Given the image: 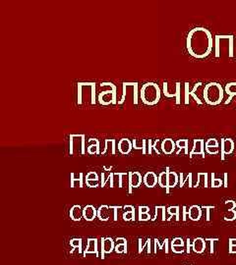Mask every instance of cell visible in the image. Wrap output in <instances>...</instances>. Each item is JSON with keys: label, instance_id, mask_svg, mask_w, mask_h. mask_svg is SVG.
Masks as SVG:
<instances>
[{"label": "cell", "instance_id": "cell-49", "mask_svg": "<svg viewBox=\"0 0 236 265\" xmlns=\"http://www.w3.org/2000/svg\"><path fill=\"white\" fill-rule=\"evenodd\" d=\"M173 251L179 253V252H183V246L182 245H173Z\"/></svg>", "mask_w": 236, "mask_h": 265}, {"label": "cell", "instance_id": "cell-18", "mask_svg": "<svg viewBox=\"0 0 236 265\" xmlns=\"http://www.w3.org/2000/svg\"><path fill=\"white\" fill-rule=\"evenodd\" d=\"M225 92L229 95L227 100L225 101V104H228L231 99L236 96V83H230L225 86Z\"/></svg>", "mask_w": 236, "mask_h": 265}, {"label": "cell", "instance_id": "cell-32", "mask_svg": "<svg viewBox=\"0 0 236 265\" xmlns=\"http://www.w3.org/2000/svg\"><path fill=\"white\" fill-rule=\"evenodd\" d=\"M206 148H214V149H218V143L215 139H209L206 144H205Z\"/></svg>", "mask_w": 236, "mask_h": 265}, {"label": "cell", "instance_id": "cell-46", "mask_svg": "<svg viewBox=\"0 0 236 265\" xmlns=\"http://www.w3.org/2000/svg\"><path fill=\"white\" fill-rule=\"evenodd\" d=\"M91 145H100V143H99V141L98 140H96V139H90L89 141H88V146H91Z\"/></svg>", "mask_w": 236, "mask_h": 265}, {"label": "cell", "instance_id": "cell-10", "mask_svg": "<svg viewBox=\"0 0 236 265\" xmlns=\"http://www.w3.org/2000/svg\"><path fill=\"white\" fill-rule=\"evenodd\" d=\"M175 147H176V144L173 140L171 139H165L162 142L161 144V149H162V152L165 154V155H171L174 153L175 151Z\"/></svg>", "mask_w": 236, "mask_h": 265}, {"label": "cell", "instance_id": "cell-25", "mask_svg": "<svg viewBox=\"0 0 236 265\" xmlns=\"http://www.w3.org/2000/svg\"><path fill=\"white\" fill-rule=\"evenodd\" d=\"M193 248L196 252H202L205 248V242L203 239L201 238H198L194 241V243H193Z\"/></svg>", "mask_w": 236, "mask_h": 265}, {"label": "cell", "instance_id": "cell-35", "mask_svg": "<svg viewBox=\"0 0 236 265\" xmlns=\"http://www.w3.org/2000/svg\"><path fill=\"white\" fill-rule=\"evenodd\" d=\"M127 249V244H116L115 250L117 253H122L125 252Z\"/></svg>", "mask_w": 236, "mask_h": 265}, {"label": "cell", "instance_id": "cell-5", "mask_svg": "<svg viewBox=\"0 0 236 265\" xmlns=\"http://www.w3.org/2000/svg\"><path fill=\"white\" fill-rule=\"evenodd\" d=\"M86 141L84 135H71L69 142L70 155H84L86 154Z\"/></svg>", "mask_w": 236, "mask_h": 265}, {"label": "cell", "instance_id": "cell-11", "mask_svg": "<svg viewBox=\"0 0 236 265\" xmlns=\"http://www.w3.org/2000/svg\"><path fill=\"white\" fill-rule=\"evenodd\" d=\"M132 142L129 139H122L118 143V152L121 155H128L132 151Z\"/></svg>", "mask_w": 236, "mask_h": 265}, {"label": "cell", "instance_id": "cell-13", "mask_svg": "<svg viewBox=\"0 0 236 265\" xmlns=\"http://www.w3.org/2000/svg\"><path fill=\"white\" fill-rule=\"evenodd\" d=\"M97 216V211L93 205H86L83 208V217L87 221H93Z\"/></svg>", "mask_w": 236, "mask_h": 265}, {"label": "cell", "instance_id": "cell-34", "mask_svg": "<svg viewBox=\"0 0 236 265\" xmlns=\"http://www.w3.org/2000/svg\"><path fill=\"white\" fill-rule=\"evenodd\" d=\"M123 219H124L125 221L135 220V212H124V214H123Z\"/></svg>", "mask_w": 236, "mask_h": 265}, {"label": "cell", "instance_id": "cell-3", "mask_svg": "<svg viewBox=\"0 0 236 265\" xmlns=\"http://www.w3.org/2000/svg\"><path fill=\"white\" fill-rule=\"evenodd\" d=\"M161 88L156 83L145 84L140 92L141 99L146 105H155L161 99Z\"/></svg>", "mask_w": 236, "mask_h": 265}, {"label": "cell", "instance_id": "cell-45", "mask_svg": "<svg viewBox=\"0 0 236 265\" xmlns=\"http://www.w3.org/2000/svg\"><path fill=\"white\" fill-rule=\"evenodd\" d=\"M149 210L150 208L148 206H139L138 208L139 213H149Z\"/></svg>", "mask_w": 236, "mask_h": 265}, {"label": "cell", "instance_id": "cell-6", "mask_svg": "<svg viewBox=\"0 0 236 265\" xmlns=\"http://www.w3.org/2000/svg\"><path fill=\"white\" fill-rule=\"evenodd\" d=\"M117 90L114 89H106L103 91H99L97 95V100L101 105H109L117 103Z\"/></svg>", "mask_w": 236, "mask_h": 265}, {"label": "cell", "instance_id": "cell-39", "mask_svg": "<svg viewBox=\"0 0 236 265\" xmlns=\"http://www.w3.org/2000/svg\"><path fill=\"white\" fill-rule=\"evenodd\" d=\"M86 185L90 188H96L99 185V181H94V180H85Z\"/></svg>", "mask_w": 236, "mask_h": 265}, {"label": "cell", "instance_id": "cell-30", "mask_svg": "<svg viewBox=\"0 0 236 265\" xmlns=\"http://www.w3.org/2000/svg\"><path fill=\"white\" fill-rule=\"evenodd\" d=\"M168 213L170 215H173L175 216V219L176 220H179V207L178 206H170L168 209H167Z\"/></svg>", "mask_w": 236, "mask_h": 265}, {"label": "cell", "instance_id": "cell-12", "mask_svg": "<svg viewBox=\"0 0 236 265\" xmlns=\"http://www.w3.org/2000/svg\"><path fill=\"white\" fill-rule=\"evenodd\" d=\"M143 181H144V184L148 188H154L159 183V178H158V176L154 172H148L144 176Z\"/></svg>", "mask_w": 236, "mask_h": 265}, {"label": "cell", "instance_id": "cell-43", "mask_svg": "<svg viewBox=\"0 0 236 265\" xmlns=\"http://www.w3.org/2000/svg\"><path fill=\"white\" fill-rule=\"evenodd\" d=\"M221 185H222V182H221V180H219V179H213L212 182V186L213 188H218V187H220Z\"/></svg>", "mask_w": 236, "mask_h": 265}, {"label": "cell", "instance_id": "cell-36", "mask_svg": "<svg viewBox=\"0 0 236 265\" xmlns=\"http://www.w3.org/2000/svg\"><path fill=\"white\" fill-rule=\"evenodd\" d=\"M229 48H228V55H229V57H233V53H234V51H233V36H229Z\"/></svg>", "mask_w": 236, "mask_h": 265}, {"label": "cell", "instance_id": "cell-2", "mask_svg": "<svg viewBox=\"0 0 236 265\" xmlns=\"http://www.w3.org/2000/svg\"><path fill=\"white\" fill-rule=\"evenodd\" d=\"M95 83H78V104L82 105L85 102L95 104Z\"/></svg>", "mask_w": 236, "mask_h": 265}, {"label": "cell", "instance_id": "cell-37", "mask_svg": "<svg viewBox=\"0 0 236 265\" xmlns=\"http://www.w3.org/2000/svg\"><path fill=\"white\" fill-rule=\"evenodd\" d=\"M219 41H220V38H219V35L215 36V57L218 58L219 57Z\"/></svg>", "mask_w": 236, "mask_h": 265}, {"label": "cell", "instance_id": "cell-1", "mask_svg": "<svg viewBox=\"0 0 236 265\" xmlns=\"http://www.w3.org/2000/svg\"><path fill=\"white\" fill-rule=\"evenodd\" d=\"M186 45L190 55L198 59L205 58L212 49V34L205 28H195L188 34Z\"/></svg>", "mask_w": 236, "mask_h": 265}, {"label": "cell", "instance_id": "cell-50", "mask_svg": "<svg viewBox=\"0 0 236 265\" xmlns=\"http://www.w3.org/2000/svg\"><path fill=\"white\" fill-rule=\"evenodd\" d=\"M173 245H183V242L181 239H175L173 242H172V246Z\"/></svg>", "mask_w": 236, "mask_h": 265}, {"label": "cell", "instance_id": "cell-44", "mask_svg": "<svg viewBox=\"0 0 236 265\" xmlns=\"http://www.w3.org/2000/svg\"><path fill=\"white\" fill-rule=\"evenodd\" d=\"M206 151L210 155H217L218 154V149H214V148H206Z\"/></svg>", "mask_w": 236, "mask_h": 265}, {"label": "cell", "instance_id": "cell-17", "mask_svg": "<svg viewBox=\"0 0 236 265\" xmlns=\"http://www.w3.org/2000/svg\"><path fill=\"white\" fill-rule=\"evenodd\" d=\"M146 143H147V140H143V139H134L132 141V146H133V149L134 150H137V151H142L143 155H146L147 154V148H146Z\"/></svg>", "mask_w": 236, "mask_h": 265}, {"label": "cell", "instance_id": "cell-20", "mask_svg": "<svg viewBox=\"0 0 236 265\" xmlns=\"http://www.w3.org/2000/svg\"><path fill=\"white\" fill-rule=\"evenodd\" d=\"M189 217L191 220H194V221H197L200 219L201 215H202V210L201 208L198 206V205H192L190 208H189Z\"/></svg>", "mask_w": 236, "mask_h": 265}, {"label": "cell", "instance_id": "cell-19", "mask_svg": "<svg viewBox=\"0 0 236 265\" xmlns=\"http://www.w3.org/2000/svg\"><path fill=\"white\" fill-rule=\"evenodd\" d=\"M110 148L111 150V155L116 154V148H115V140H105L103 143V149L100 152V155H105Z\"/></svg>", "mask_w": 236, "mask_h": 265}, {"label": "cell", "instance_id": "cell-47", "mask_svg": "<svg viewBox=\"0 0 236 265\" xmlns=\"http://www.w3.org/2000/svg\"><path fill=\"white\" fill-rule=\"evenodd\" d=\"M123 209L125 210V212H135V208L132 205H125L123 206Z\"/></svg>", "mask_w": 236, "mask_h": 265}, {"label": "cell", "instance_id": "cell-54", "mask_svg": "<svg viewBox=\"0 0 236 265\" xmlns=\"http://www.w3.org/2000/svg\"><path fill=\"white\" fill-rule=\"evenodd\" d=\"M103 169H104V170H106V171H110V170L112 169V167H106V166H104V167H103Z\"/></svg>", "mask_w": 236, "mask_h": 265}, {"label": "cell", "instance_id": "cell-24", "mask_svg": "<svg viewBox=\"0 0 236 265\" xmlns=\"http://www.w3.org/2000/svg\"><path fill=\"white\" fill-rule=\"evenodd\" d=\"M113 244H114V242L111 238H106L104 239L103 241V243H102V249L105 253H110L113 249Z\"/></svg>", "mask_w": 236, "mask_h": 265}, {"label": "cell", "instance_id": "cell-22", "mask_svg": "<svg viewBox=\"0 0 236 265\" xmlns=\"http://www.w3.org/2000/svg\"><path fill=\"white\" fill-rule=\"evenodd\" d=\"M169 168H166V171L162 172L159 176V185L163 188H167V182H168V173H169Z\"/></svg>", "mask_w": 236, "mask_h": 265}, {"label": "cell", "instance_id": "cell-14", "mask_svg": "<svg viewBox=\"0 0 236 265\" xmlns=\"http://www.w3.org/2000/svg\"><path fill=\"white\" fill-rule=\"evenodd\" d=\"M204 146H205L204 140H194V146L190 153V156H192L193 155H202V156L205 157Z\"/></svg>", "mask_w": 236, "mask_h": 265}, {"label": "cell", "instance_id": "cell-38", "mask_svg": "<svg viewBox=\"0 0 236 265\" xmlns=\"http://www.w3.org/2000/svg\"><path fill=\"white\" fill-rule=\"evenodd\" d=\"M85 180H94V181H98V176L95 172H90L87 174Z\"/></svg>", "mask_w": 236, "mask_h": 265}, {"label": "cell", "instance_id": "cell-9", "mask_svg": "<svg viewBox=\"0 0 236 265\" xmlns=\"http://www.w3.org/2000/svg\"><path fill=\"white\" fill-rule=\"evenodd\" d=\"M221 144V159H224L225 155H230L234 150V143L231 139H222Z\"/></svg>", "mask_w": 236, "mask_h": 265}, {"label": "cell", "instance_id": "cell-28", "mask_svg": "<svg viewBox=\"0 0 236 265\" xmlns=\"http://www.w3.org/2000/svg\"><path fill=\"white\" fill-rule=\"evenodd\" d=\"M188 140H178L175 144L180 150H184V154L188 155Z\"/></svg>", "mask_w": 236, "mask_h": 265}, {"label": "cell", "instance_id": "cell-21", "mask_svg": "<svg viewBox=\"0 0 236 265\" xmlns=\"http://www.w3.org/2000/svg\"><path fill=\"white\" fill-rule=\"evenodd\" d=\"M89 240V245L87 250L84 253V256H86L88 253H94L97 256V239H88Z\"/></svg>", "mask_w": 236, "mask_h": 265}, {"label": "cell", "instance_id": "cell-27", "mask_svg": "<svg viewBox=\"0 0 236 265\" xmlns=\"http://www.w3.org/2000/svg\"><path fill=\"white\" fill-rule=\"evenodd\" d=\"M156 219H161L165 221V206H156Z\"/></svg>", "mask_w": 236, "mask_h": 265}, {"label": "cell", "instance_id": "cell-53", "mask_svg": "<svg viewBox=\"0 0 236 265\" xmlns=\"http://www.w3.org/2000/svg\"><path fill=\"white\" fill-rule=\"evenodd\" d=\"M187 213H189V211H187V210H186V207L184 206V207H183V220H186V215H187Z\"/></svg>", "mask_w": 236, "mask_h": 265}, {"label": "cell", "instance_id": "cell-29", "mask_svg": "<svg viewBox=\"0 0 236 265\" xmlns=\"http://www.w3.org/2000/svg\"><path fill=\"white\" fill-rule=\"evenodd\" d=\"M87 153L89 155H100V145L88 146Z\"/></svg>", "mask_w": 236, "mask_h": 265}, {"label": "cell", "instance_id": "cell-40", "mask_svg": "<svg viewBox=\"0 0 236 265\" xmlns=\"http://www.w3.org/2000/svg\"><path fill=\"white\" fill-rule=\"evenodd\" d=\"M70 244L73 246V247H81V244H82V239H73L71 242H70Z\"/></svg>", "mask_w": 236, "mask_h": 265}, {"label": "cell", "instance_id": "cell-23", "mask_svg": "<svg viewBox=\"0 0 236 265\" xmlns=\"http://www.w3.org/2000/svg\"><path fill=\"white\" fill-rule=\"evenodd\" d=\"M83 173L79 174L78 178H75V173L71 174V188H83Z\"/></svg>", "mask_w": 236, "mask_h": 265}, {"label": "cell", "instance_id": "cell-41", "mask_svg": "<svg viewBox=\"0 0 236 265\" xmlns=\"http://www.w3.org/2000/svg\"><path fill=\"white\" fill-rule=\"evenodd\" d=\"M146 148H147V154L148 155H152L153 154V141L151 139L147 140Z\"/></svg>", "mask_w": 236, "mask_h": 265}, {"label": "cell", "instance_id": "cell-51", "mask_svg": "<svg viewBox=\"0 0 236 265\" xmlns=\"http://www.w3.org/2000/svg\"><path fill=\"white\" fill-rule=\"evenodd\" d=\"M142 242H143V241L140 239V240H139V252H140V253H141V252L143 251V249H144V245L142 244Z\"/></svg>", "mask_w": 236, "mask_h": 265}, {"label": "cell", "instance_id": "cell-4", "mask_svg": "<svg viewBox=\"0 0 236 265\" xmlns=\"http://www.w3.org/2000/svg\"><path fill=\"white\" fill-rule=\"evenodd\" d=\"M205 102L210 105H217L223 99V88L218 83H210L204 89Z\"/></svg>", "mask_w": 236, "mask_h": 265}, {"label": "cell", "instance_id": "cell-48", "mask_svg": "<svg viewBox=\"0 0 236 265\" xmlns=\"http://www.w3.org/2000/svg\"><path fill=\"white\" fill-rule=\"evenodd\" d=\"M115 242H116V244H127L126 240L123 238H117Z\"/></svg>", "mask_w": 236, "mask_h": 265}, {"label": "cell", "instance_id": "cell-26", "mask_svg": "<svg viewBox=\"0 0 236 265\" xmlns=\"http://www.w3.org/2000/svg\"><path fill=\"white\" fill-rule=\"evenodd\" d=\"M178 183V177L175 172H169L168 173V182H167V188H173Z\"/></svg>", "mask_w": 236, "mask_h": 265}, {"label": "cell", "instance_id": "cell-15", "mask_svg": "<svg viewBox=\"0 0 236 265\" xmlns=\"http://www.w3.org/2000/svg\"><path fill=\"white\" fill-rule=\"evenodd\" d=\"M83 217V209L80 205H73L70 209V218L73 221H80Z\"/></svg>", "mask_w": 236, "mask_h": 265}, {"label": "cell", "instance_id": "cell-52", "mask_svg": "<svg viewBox=\"0 0 236 265\" xmlns=\"http://www.w3.org/2000/svg\"><path fill=\"white\" fill-rule=\"evenodd\" d=\"M147 246H148V253H150L152 250H151V240H147Z\"/></svg>", "mask_w": 236, "mask_h": 265}, {"label": "cell", "instance_id": "cell-33", "mask_svg": "<svg viewBox=\"0 0 236 265\" xmlns=\"http://www.w3.org/2000/svg\"><path fill=\"white\" fill-rule=\"evenodd\" d=\"M190 84L189 83H185L184 86V89H185V101L184 103L187 105L189 104V96H190Z\"/></svg>", "mask_w": 236, "mask_h": 265}, {"label": "cell", "instance_id": "cell-8", "mask_svg": "<svg viewBox=\"0 0 236 265\" xmlns=\"http://www.w3.org/2000/svg\"><path fill=\"white\" fill-rule=\"evenodd\" d=\"M142 184V175L139 172H130L129 173V185L128 193L132 194L133 188H138Z\"/></svg>", "mask_w": 236, "mask_h": 265}, {"label": "cell", "instance_id": "cell-42", "mask_svg": "<svg viewBox=\"0 0 236 265\" xmlns=\"http://www.w3.org/2000/svg\"><path fill=\"white\" fill-rule=\"evenodd\" d=\"M152 219L150 213H139V220L140 221H148Z\"/></svg>", "mask_w": 236, "mask_h": 265}, {"label": "cell", "instance_id": "cell-16", "mask_svg": "<svg viewBox=\"0 0 236 265\" xmlns=\"http://www.w3.org/2000/svg\"><path fill=\"white\" fill-rule=\"evenodd\" d=\"M97 217L101 221H107L110 217V209L107 205H101L97 209Z\"/></svg>", "mask_w": 236, "mask_h": 265}, {"label": "cell", "instance_id": "cell-7", "mask_svg": "<svg viewBox=\"0 0 236 265\" xmlns=\"http://www.w3.org/2000/svg\"><path fill=\"white\" fill-rule=\"evenodd\" d=\"M164 94L167 98H175L176 104H180L181 100V85L179 82L175 83L172 89H169L168 83H164Z\"/></svg>", "mask_w": 236, "mask_h": 265}, {"label": "cell", "instance_id": "cell-31", "mask_svg": "<svg viewBox=\"0 0 236 265\" xmlns=\"http://www.w3.org/2000/svg\"><path fill=\"white\" fill-rule=\"evenodd\" d=\"M122 208L121 206H109L110 209V215L113 214V220L117 221L118 220V209Z\"/></svg>", "mask_w": 236, "mask_h": 265}]
</instances>
